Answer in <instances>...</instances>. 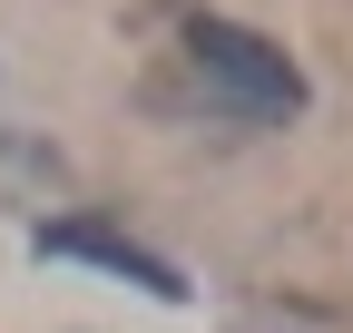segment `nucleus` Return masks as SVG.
Wrapping results in <instances>:
<instances>
[{"label":"nucleus","instance_id":"1","mask_svg":"<svg viewBox=\"0 0 353 333\" xmlns=\"http://www.w3.org/2000/svg\"><path fill=\"white\" fill-rule=\"evenodd\" d=\"M187 59L236 118H294L304 108V69L245 20H187Z\"/></svg>","mask_w":353,"mask_h":333},{"label":"nucleus","instance_id":"2","mask_svg":"<svg viewBox=\"0 0 353 333\" xmlns=\"http://www.w3.org/2000/svg\"><path fill=\"white\" fill-rule=\"evenodd\" d=\"M39 255L99 265V275H128V284H138V294H157V304H187V275H176L167 255H148V245L108 235V226H39Z\"/></svg>","mask_w":353,"mask_h":333}]
</instances>
